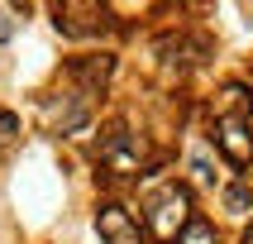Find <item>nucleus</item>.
<instances>
[{"instance_id": "39448f33", "label": "nucleus", "mask_w": 253, "mask_h": 244, "mask_svg": "<svg viewBox=\"0 0 253 244\" xmlns=\"http://www.w3.org/2000/svg\"><path fill=\"white\" fill-rule=\"evenodd\" d=\"M96 230L105 244H139V220L125 206H100L96 211Z\"/></svg>"}, {"instance_id": "423d86ee", "label": "nucleus", "mask_w": 253, "mask_h": 244, "mask_svg": "<svg viewBox=\"0 0 253 244\" xmlns=\"http://www.w3.org/2000/svg\"><path fill=\"white\" fill-rule=\"evenodd\" d=\"M225 211L229 215H253V187L249 182H229L225 187Z\"/></svg>"}, {"instance_id": "1a4fd4ad", "label": "nucleus", "mask_w": 253, "mask_h": 244, "mask_svg": "<svg viewBox=\"0 0 253 244\" xmlns=\"http://www.w3.org/2000/svg\"><path fill=\"white\" fill-rule=\"evenodd\" d=\"M14 134H19V120H14L10 110H0V144H10Z\"/></svg>"}, {"instance_id": "7ed1b4c3", "label": "nucleus", "mask_w": 253, "mask_h": 244, "mask_svg": "<svg viewBox=\"0 0 253 244\" xmlns=\"http://www.w3.org/2000/svg\"><path fill=\"white\" fill-rule=\"evenodd\" d=\"M215 148L234 163V168H249L253 163V129L244 115H220L215 120Z\"/></svg>"}, {"instance_id": "f03ea898", "label": "nucleus", "mask_w": 253, "mask_h": 244, "mask_svg": "<svg viewBox=\"0 0 253 244\" xmlns=\"http://www.w3.org/2000/svg\"><path fill=\"white\" fill-rule=\"evenodd\" d=\"M100 168L115 172V177H134L143 168V139L129 134V129H115L110 139L100 144Z\"/></svg>"}, {"instance_id": "6e6552de", "label": "nucleus", "mask_w": 253, "mask_h": 244, "mask_svg": "<svg viewBox=\"0 0 253 244\" xmlns=\"http://www.w3.org/2000/svg\"><path fill=\"white\" fill-rule=\"evenodd\" d=\"M191 172H196V182L215 187V172H211V158H206V153H196V158H191Z\"/></svg>"}, {"instance_id": "9d476101", "label": "nucleus", "mask_w": 253, "mask_h": 244, "mask_svg": "<svg viewBox=\"0 0 253 244\" xmlns=\"http://www.w3.org/2000/svg\"><path fill=\"white\" fill-rule=\"evenodd\" d=\"M244 244H253V225H249V230H244Z\"/></svg>"}, {"instance_id": "f257e3e1", "label": "nucleus", "mask_w": 253, "mask_h": 244, "mask_svg": "<svg viewBox=\"0 0 253 244\" xmlns=\"http://www.w3.org/2000/svg\"><path fill=\"white\" fill-rule=\"evenodd\" d=\"M191 225V196H186V187H163L153 201H148V230H153V240L163 244H177V235Z\"/></svg>"}, {"instance_id": "20e7f679", "label": "nucleus", "mask_w": 253, "mask_h": 244, "mask_svg": "<svg viewBox=\"0 0 253 244\" xmlns=\"http://www.w3.org/2000/svg\"><path fill=\"white\" fill-rule=\"evenodd\" d=\"M43 120H48V129H57V134H77V129L86 125V91H62V96H53L43 105Z\"/></svg>"}, {"instance_id": "0eeeda50", "label": "nucleus", "mask_w": 253, "mask_h": 244, "mask_svg": "<svg viewBox=\"0 0 253 244\" xmlns=\"http://www.w3.org/2000/svg\"><path fill=\"white\" fill-rule=\"evenodd\" d=\"M177 244H220V235H215L211 220H196V215H191V225L177 235Z\"/></svg>"}]
</instances>
